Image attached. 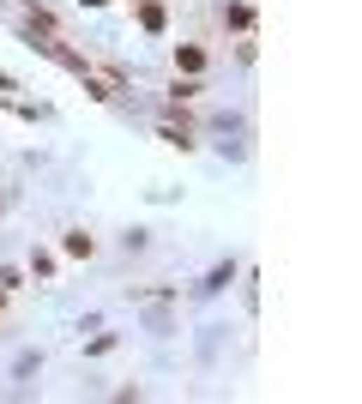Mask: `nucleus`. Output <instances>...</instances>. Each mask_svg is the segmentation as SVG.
<instances>
[{
    "label": "nucleus",
    "instance_id": "obj_1",
    "mask_svg": "<svg viewBox=\"0 0 362 404\" xmlns=\"http://www.w3.org/2000/svg\"><path fill=\"white\" fill-rule=\"evenodd\" d=\"M199 67H206V48H199V43L175 48V73H199Z\"/></svg>",
    "mask_w": 362,
    "mask_h": 404
},
{
    "label": "nucleus",
    "instance_id": "obj_4",
    "mask_svg": "<svg viewBox=\"0 0 362 404\" xmlns=\"http://www.w3.org/2000/svg\"><path fill=\"white\" fill-rule=\"evenodd\" d=\"M85 6H103V0H85Z\"/></svg>",
    "mask_w": 362,
    "mask_h": 404
},
{
    "label": "nucleus",
    "instance_id": "obj_3",
    "mask_svg": "<svg viewBox=\"0 0 362 404\" xmlns=\"http://www.w3.org/2000/svg\"><path fill=\"white\" fill-rule=\"evenodd\" d=\"M139 18H145V30H163V6H157V0H145V6H139Z\"/></svg>",
    "mask_w": 362,
    "mask_h": 404
},
{
    "label": "nucleus",
    "instance_id": "obj_2",
    "mask_svg": "<svg viewBox=\"0 0 362 404\" xmlns=\"http://www.w3.org/2000/svg\"><path fill=\"white\" fill-rule=\"evenodd\" d=\"M224 25H236V30H254V6H229V13H224Z\"/></svg>",
    "mask_w": 362,
    "mask_h": 404
}]
</instances>
